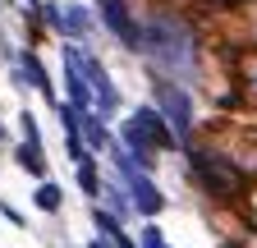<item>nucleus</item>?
<instances>
[{
    "label": "nucleus",
    "instance_id": "nucleus-1",
    "mask_svg": "<svg viewBox=\"0 0 257 248\" xmlns=\"http://www.w3.org/2000/svg\"><path fill=\"white\" fill-rule=\"evenodd\" d=\"M138 51H147L166 74H193L198 69V51H193V33L179 19H152L143 28Z\"/></svg>",
    "mask_w": 257,
    "mask_h": 248
},
{
    "label": "nucleus",
    "instance_id": "nucleus-2",
    "mask_svg": "<svg viewBox=\"0 0 257 248\" xmlns=\"http://www.w3.org/2000/svg\"><path fill=\"white\" fill-rule=\"evenodd\" d=\"M175 143H179V134H175V124H166V115H161V110H138L134 119L124 124V147L134 152L143 166L156 161V157H152L156 147H175Z\"/></svg>",
    "mask_w": 257,
    "mask_h": 248
},
{
    "label": "nucleus",
    "instance_id": "nucleus-3",
    "mask_svg": "<svg viewBox=\"0 0 257 248\" xmlns=\"http://www.w3.org/2000/svg\"><path fill=\"white\" fill-rule=\"evenodd\" d=\"M193 175H198V184H202L207 193H216V198L239 193V184H243V175L225 157H211V152H193Z\"/></svg>",
    "mask_w": 257,
    "mask_h": 248
},
{
    "label": "nucleus",
    "instance_id": "nucleus-4",
    "mask_svg": "<svg viewBox=\"0 0 257 248\" xmlns=\"http://www.w3.org/2000/svg\"><path fill=\"white\" fill-rule=\"evenodd\" d=\"M64 65H78V69H83V78H87V87H92L96 110H101V115H110V110L119 106V97H115V87H110L106 69L96 65V60H92L87 51H78V46H64Z\"/></svg>",
    "mask_w": 257,
    "mask_h": 248
},
{
    "label": "nucleus",
    "instance_id": "nucleus-5",
    "mask_svg": "<svg viewBox=\"0 0 257 248\" xmlns=\"http://www.w3.org/2000/svg\"><path fill=\"white\" fill-rule=\"evenodd\" d=\"M115 166H119V175L128 179V193H134V207L138 211H147V216H156L161 211V193H156V184L134 166V161H128V157H115Z\"/></svg>",
    "mask_w": 257,
    "mask_h": 248
},
{
    "label": "nucleus",
    "instance_id": "nucleus-6",
    "mask_svg": "<svg viewBox=\"0 0 257 248\" xmlns=\"http://www.w3.org/2000/svg\"><path fill=\"white\" fill-rule=\"evenodd\" d=\"M156 101H161L166 119L175 124V134H179V143H184V138H188V97H184V87H175V83H156Z\"/></svg>",
    "mask_w": 257,
    "mask_h": 248
},
{
    "label": "nucleus",
    "instance_id": "nucleus-7",
    "mask_svg": "<svg viewBox=\"0 0 257 248\" xmlns=\"http://www.w3.org/2000/svg\"><path fill=\"white\" fill-rule=\"evenodd\" d=\"M46 23L55 28V33H69V37H78V33L92 28L87 10H78V5H46Z\"/></svg>",
    "mask_w": 257,
    "mask_h": 248
},
{
    "label": "nucleus",
    "instance_id": "nucleus-8",
    "mask_svg": "<svg viewBox=\"0 0 257 248\" xmlns=\"http://www.w3.org/2000/svg\"><path fill=\"white\" fill-rule=\"evenodd\" d=\"M32 175H42V147H37V119L23 115V157H19Z\"/></svg>",
    "mask_w": 257,
    "mask_h": 248
},
{
    "label": "nucleus",
    "instance_id": "nucleus-9",
    "mask_svg": "<svg viewBox=\"0 0 257 248\" xmlns=\"http://www.w3.org/2000/svg\"><path fill=\"white\" fill-rule=\"evenodd\" d=\"M96 225L106 230V239H110L115 248H134V243L124 239V230H119V221H115V216H106V211H96Z\"/></svg>",
    "mask_w": 257,
    "mask_h": 248
},
{
    "label": "nucleus",
    "instance_id": "nucleus-10",
    "mask_svg": "<svg viewBox=\"0 0 257 248\" xmlns=\"http://www.w3.org/2000/svg\"><path fill=\"white\" fill-rule=\"evenodd\" d=\"M78 184H83L87 193H101V184H96V170H92V157H87V161H78Z\"/></svg>",
    "mask_w": 257,
    "mask_h": 248
},
{
    "label": "nucleus",
    "instance_id": "nucleus-11",
    "mask_svg": "<svg viewBox=\"0 0 257 248\" xmlns=\"http://www.w3.org/2000/svg\"><path fill=\"white\" fill-rule=\"evenodd\" d=\"M37 207L42 211H55L60 207V189H55V184H42V189H37Z\"/></svg>",
    "mask_w": 257,
    "mask_h": 248
},
{
    "label": "nucleus",
    "instance_id": "nucleus-12",
    "mask_svg": "<svg viewBox=\"0 0 257 248\" xmlns=\"http://www.w3.org/2000/svg\"><path fill=\"white\" fill-rule=\"evenodd\" d=\"M143 243H147V248H166V243H161V234H156V230H147V234H143Z\"/></svg>",
    "mask_w": 257,
    "mask_h": 248
},
{
    "label": "nucleus",
    "instance_id": "nucleus-13",
    "mask_svg": "<svg viewBox=\"0 0 257 248\" xmlns=\"http://www.w3.org/2000/svg\"><path fill=\"white\" fill-rule=\"evenodd\" d=\"M0 10H5V0H0Z\"/></svg>",
    "mask_w": 257,
    "mask_h": 248
},
{
    "label": "nucleus",
    "instance_id": "nucleus-14",
    "mask_svg": "<svg viewBox=\"0 0 257 248\" xmlns=\"http://www.w3.org/2000/svg\"><path fill=\"white\" fill-rule=\"evenodd\" d=\"M92 248H101V243H92Z\"/></svg>",
    "mask_w": 257,
    "mask_h": 248
},
{
    "label": "nucleus",
    "instance_id": "nucleus-15",
    "mask_svg": "<svg viewBox=\"0 0 257 248\" xmlns=\"http://www.w3.org/2000/svg\"><path fill=\"white\" fill-rule=\"evenodd\" d=\"M252 83H257V74H252Z\"/></svg>",
    "mask_w": 257,
    "mask_h": 248
}]
</instances>
